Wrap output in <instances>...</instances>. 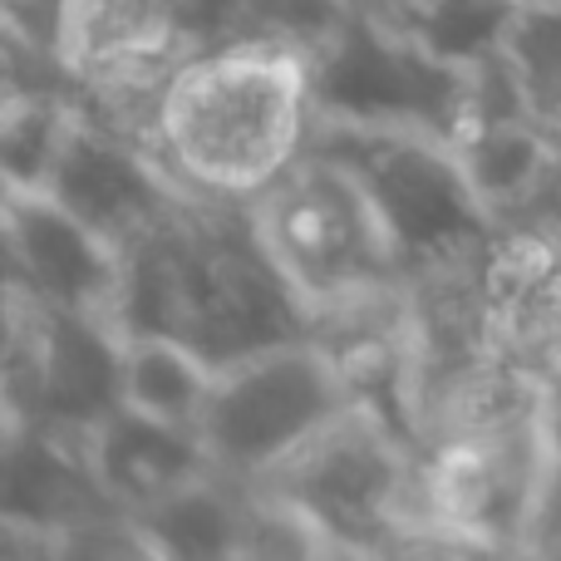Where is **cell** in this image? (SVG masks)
<instances>
[{
	"instance_id": "6da1fadb",
	"label": "cell",
	"mask_w": 561,
	"mask_h": 561,
	"mask_svg": "<svg viewBox=\"0 0 561 561\" xmlns=\"http://www.w3.org/2000/svg\"><path fill=\"white\" fill-rule=\"evenodd\" d=\"M124 335H178L217 369L310 335V310L256 232L252 203L183 197L124 247Z\"/></svg>"
},
{
	"instance_id": "9a60e30c",
	"label": "cell",
	"mask_w": 561,
	"mask_h": 561,
	"mask_svg": "<svg viewBox=\"0 0 561 561\" xmlns=\"http://www.w3.org/2000/svg\"><path fill=\"white\" fill-rule=\"evenodd\" d=\"M454 148L463 158L473 187L483 193V203L493 207V217H503L537 183V173L547 168L557 144L547 138V128L537 118H497V124L463 134Z\"/></svg>"
},
{
	"instance_id": "8992f818",
	"label": "cell",
	"mask_w": 561,
	"mask_h": 561,
	"mask_svg": "<svg viewBox=\"0 0 561 561\" xmlns=\"http://www.w3.org/2000/svg\"><path fill=\"white\" fill-rule=\"evenodd\" d=\"M350 404L355 399L335 359L320 350V340L306 335L217 369L197 434L217 473L237 483H262Z\"/></svg>"
},
{
	"instance_id": "4fadbf2b",
	"label": "cell",
	"mask_w": 561,
	"mask_h": 561,
	"mask_svg": "<svg viewBox=\"0 0 561 561\" xmlns=\"http://www.w3.org/2000/svg\"><path fill=\"white\" fill-rule=\"evenodd\" d=\"M153 557L207 561V557H242L247 537V483L227 473H203L197 483L168 493L163 503L134 513Z\"/></svg>"
},
{
	"instance_id": "52a82bcc",
	"label": "cell",
	"mask_w": 561,
	"mask_h": 561,
	"mask_svg": "<svg viewBox=\"0 0 561 561\" xmlns=\"http://www.w3.org/2000/svg\"><path fill=\"white\" fill-rule=\"evenodd\" d=\"M124 330L114 320L49 310L10 290L5 424L94 434L124 404Z\"/></svg>"
},
{
	"instance_id": "5b68a950",
	"label": "cell",
	"mask_w": 561,
	"mask_h": 561,
	"mask_svg": "<svg viewBox=\"0 0 561 561\" xmlns=\"http://www.w3.org/2000/svg\"><path fill=\"white\" fill-rule=\"evenodd\" d=\"M306 59L316 118L424 128L454 144L468 99V65L434 55L409 30L345 5Z\"/></svg>"
},
{
	"instance_id": "ba28073f",
	"label": "cell",
	"mask_w": 561,
	"mask_h": 561,
	"mask_svg": "<svg viewBox=\"0 0 561 561\" xmlns=\"http://www.w3.org/2000/svg\"><path fill=\"white\" fill-rule=\"evenodd\" d=\"M547 468H552L547 399L493 428L448 438L424 454L434 523L448 527L468 552H527Z\"/></svg>"
},
{
	"instance_id": "277c9868",
	"label": "cell",
	"mask_w": 561,
	"mask_h": 561,
	"mask_svg": "<svg viewBox=\"0 0 561 561\" xmlns=\"http://www.w3.org/2000/svg\"><path fill=\"white\" fill-rule=\"evenodd\" d=\"M252 217L310 320L340 300L404 280L399 247L365 187L316 148H306L272 187L252 197Z\"/></svg>"
},
{
	"instance_id": "2e32d148",
	"label": "cell",
	"mask_w": 561,
	"mask_h": 561,
	"mask_svg": "<svg viewBox=\"0 0 561 561\" xmlns=\"http://www.w3.org/2000/svg\"><path fill=\"white\" fill-rule=\"evenodd\" d=\"M75 94H5L0 114V168L5 187H30L45 193L55 158L75 124Z\"/></svg>"
},
{
	"instance_id": "d6986e66",
	"label": "cell",
	"mask_w": 561,
	"mask_h": 561,
	"mask_svg": "<svg viewBox=\"0 0 561 561\" xmlns=\"http://www.w3.org/2000/svg\"><path fill=\"white\" fill-rule=\"evenodd\" d=\"M497 227H513V232H537L547 242L561 247V148H552L547 168L537 173V183L497 217Z\"/></svg>"
},
{
	"instance_id": "3957f363",
	"label": "cell",
	"mask_w": 561,
	"mask_h": 561,
	"mask_svg": "<svg viewBox=\"0 0 561 561\" xmlns=\"http://www.w3.org/2000/svg\"><path fill=\"white\" fill-rule=\"evenodd\" d=\"M310 148L355 173L379 222L394 237L404 272L493 247L497 217L448 138L424 128L316 118Z\"/></svg>"
},
{
	"instance_id": "44dd1931",
	"label": "cell",
	"mask_w": 561,
	"mask_h": 561,
	"mask_svg": "<svg viewBox=\"0 0 561 561\" xmlns=\"http://www.w3.org/2000/svg\"><path fill=\"white\" fill-rule=\"evenodd\" d=\"M547 428H552V448H561V369L547 379Z\"/></svg>"
},
{
	"instance_id": "7a4b0ae2",
	"label": "cell",
	"mask_w": 561,
	"mask_h": 561,
	"mask_svg": "<svg viewBox=\"0 0 561 561\" xmlns=\"http://www.w3.org/2000/svg\"><path fill=\"white\" fill-rule=\"evenodd\" d=\"M310 59L286 39H222L183 59L163 94L158 153L197 197L252 203L310 148Z\"/></svg>"
},
{
	"instance_id": "9c48e42d",
	"label": "cell",
	"mask_w": 561,
	"mask_h": 561,
	"mask_svg": "<svg viewBox=\"0 0 561 561\" xmlns=\"http://www.w3.org/2000/svg\"><path fill=\"white\" fill-rule=\"evenodd\" d=\"M124 513L99 483L84 434L5 424L0 478V561H59L69 533Z\"/></svg>"
},
{
	"instance_id": "7c38bea8",
	"label": "cell",
	"mask_w": 561,
	"mask_h": 561,
	"mask_svg": "<svg viewBox=\"0 0 561 561\" xmlns=\"http://www.w3.org/2000/svg\"><path fill=\"white\" fill-rule=\"evenodd\" d=\"M89 454H94L99 483L124 513H144V507L163 503L168 493L213 473V458H207L197 428L163 424L134 404H118L89 434Z\"/></svg>"
},
{
	"instance_id": "30bf717a",
	"label": "cell",
	"mask_w": 561,
	"mask_h": 561,
	"mask_svg": "<svg viewBox=\"0 0 561 561\" xmlns=\"http://www.w3.org/2000/svg\"><path fill=\"white\" fill-rule=\"evenodd\" d=\"M10 290L49 310H79L118 325L124 247L79 222L65 203L30 187H5ZM124 330V325H118Z\"/></svg>"
},
{
	"instance_id": "ffe728a7",
	"label": "cell",
	"mask_w": 561,
	"mask_h": 561,
	"mask_svg": "<svg viewBox=\"0 0 561 561\" xmlns=\"http://www.w3.org/2000/svg\"><path fill=\"white\" fill-rule=\"evenodd\" d=\"M350 10H365V15H379V20H389V25H399V20L409 15V5L414 0H345Z\"/></svg>"
},
{
	"instance_id": "e0dca14e",
	"label": "cell",
	"mask_w": 561,
	"mask_h": 561,
	"mask_svg": "<svg viewBox=\"0 0 561 561\" xmlns=\"http://www.w3.org/2000/svg\"><path fill=\"white\" fill-rule=\"evenodd\" d=\"M503 55L533 118L561 148V0H523L503 39Z\"/></svg>"
},
{
	"instance_id": "ac0fdd59",
	"label": "cell",
	"mask_w": 561,
	"mask_h": 561,
	"mask_svg": "<svg viewBox=\"0 0 561 561\" xmlns=\"http://www.w3.org/2000/svg\"><path fill=\"white\" fill-rule=\"evenodd\" d=\"M517 10H523V0H414L399 30L424 39L434 55L473 65V59L503 49Z\"/></svg>"
},
{
	"instance_id": "5bb4252c",
	"label": "cell",
	"mask_w": 561,
	"mask_h": 561,
	"mask_svg": "<svg viewBox=\"0 0 561 561\" xmlns=\"http://www.w3.org/2000/svg\"><path fill=\"white\" fill-rule=\"evenodd\" d=\"M217 385V365L178 335H128L124 340V404L197 428L207 394Z\"/></svg>"
},
{
	"instance_id": "8fae6325",
	"label": "cell",
	"mask_w": 561,
	"mask_h": 561,
	"mask_svg": "<svg viewBox=\"0 0 561 561\" xmlns=\"http://www.w3.org/2000/svg\"><path fill=\"white\" fill-rule=\"evenodd\" d=\"M45 193L118 247H134L183 197H197L178 183L163 158L148 153L144 144H134L118 128H108L89 108H75V124H69V138L55 158Z\"/></svg>"
}]
</instances>
